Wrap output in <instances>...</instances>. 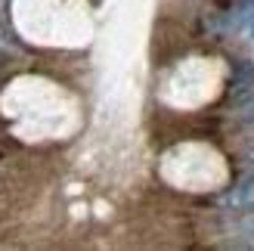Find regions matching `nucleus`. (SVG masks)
I'll return each instance as SVG.
<instances>
[{"label": "nucleus", "instance_id": "f257e3e1", "mask_svg": "<svg viewBox=\"0 0 254 251\" xmlns=\"http://www.w3.org/2000/svg\"><path fill=\"white\" fill-rule=\"evenodd\" d=\"M226 205L233 211H251L254 208V174L242 177L230 192H226Z\"/></svg>", "mask_w": 254, "mask_h": 251}, {"label": "nucleus", "instance_id": "7ed1b4c3", "mask_svg": "<svg viewBox=\"0 0 254 251\" xmlns=\"http://www.w3.org/2000/svg\"><path fill=\"white\" fill-rule=\"evenodd\" d=\"M239 230H242V233L248 236V239L254 242V208H251V214H248V217H242V220H239Z\"/></svg>", "mask_w": 254, "mask_h": 251}, {"label": "nucleus", "instance_id": "f03ea898", "mask_svg": "<svg viewBox=\"0 0 254 251\" xmlns=\"http://www.w3.org/2000/svg\"><path fill=\"white\" fill-rule=\"evenodd\" d=\"M239 121H242V124H254V93L242 103V109H239Z\"/></svg>", "mask_w": 254, "mask_h": 251}, {"label": "nucleus", "instance_id": "20e7f679", "mask_svg": "<svg viewBox=\"0 0 254 251\" xmlns=\"http://www.w3.org/2000/svg\"><path fill=\"white\" fill-rule=\"evenodd\" d=\"M248 158H251V161H254V149H251V152H248Z\"/></svg>", "mask_w": 254, "mask_h": 251}]
</instances>
